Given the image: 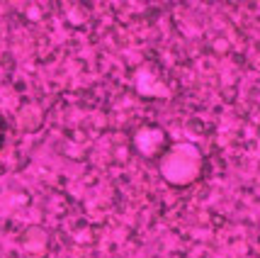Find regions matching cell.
<instances>
[{
    "label": "cell",
    "mask_w": 260,
    "mask_h": 258,
    "mask_svg": "<svg viewBox=\"0 0 260 258\" xmlns=\"http://www.w3.org/2000/svg\"><path fill=\"white\" fill-rule=\"evenodd\" d=\"M202 170V156L192 144H175L170 149L163 163H160V173L166 180L175 183V185H187L192 183Z\"/></svg>",
    "instance_id": "cell-1"
},
{
    "label": "cell",
    "mask_w": 260,
    "mask_h": 258,
    "mask_svg": "<svg viewBox=\"0 0 260 258\" xmlns=\"http://www.w3.org/2000/svg\"><path fill=\"white\" fill-rule=\"evenodd\" d=\"M0 136H3V127H0Z\"/></svg>",
    "instance_id": "cell-2"
}]
</instances>
